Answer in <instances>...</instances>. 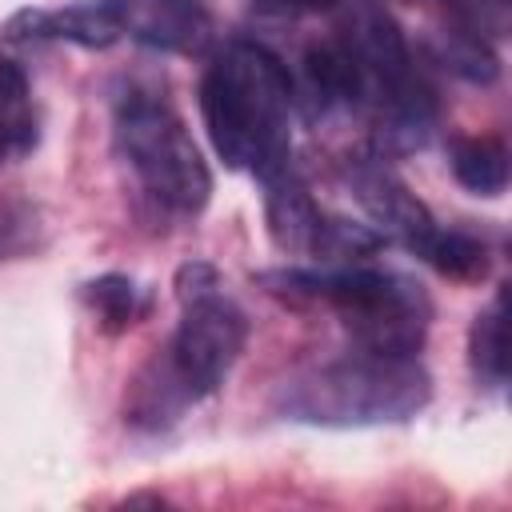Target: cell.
<instances>
[{"label": "cell", "mask_w": 512, "mask_h": 512, "mask_svg": "<svg viewBox=\"0 0 512 512\" xmlns=\"http://www.w3.org/2000/svg\"><path fill=\"white\" fill-rule=\"evenodd\" d=\"M180 308H184V316L168 340V352H172L176 368L184 372V380L200 392V400H208L212 392L224 388V380L232 376V368L244 352L248 316L224 292L196 296Z\"/></svg>", "instance_id": "cell-5"}, {"label": "cell", "mask_w": 512, "mask_h": 512, "mask_svg": "<svg viewBox=\"0 0 512 512\" xmlns=\"http://www.w3.org/2000/svg\"><path fill=\"white\" fill-rule=\"evenodd\" d=\"M124 36L176 56H196L212 40V12L204 0H120Z\"/></svg>", "instance_id": "cell-8"}, {"label": "cell", "mask_w": 512, "mask_h": 512, "mask_svg": "<svg viewBox=\"0 0 512 512\" xmlns=\"http://www.w3.org/2000/svg\"><path fill=\"white\" fill-rule=\"evenodd\" d=\"M348 184H352L360 208L368 212L372 228H380L388 236V244H400L416 256V248L428 240L436 220H432L428 204L384 164V156H364V160L348 164Z\"/></svg>", "instance_id": "cell-6"}, {"label": "cell", "mask_w": 512, "mask_h": 512, "mask_svg": "<svg viewBox=\"0 0 512 512\" xmlns=\"http://www.w3.org/2000/svg\"><path fill=\"white\" fill-rule=\"evenodd\" d=\"M268 296L284 304H328L356 352L376 356H416L432 324L428 292L396 272L376 264H320V268H268L252 276Z\"/></svg>", "instance_id": "cell-2"}, {"label": "cell", "mask_w": 512, "mask_h": 512, "mask_svg": "<svg viewBox=\"0 0 512 512\" xmlns=\"http://www.w3.org/2000/svg\"><path fill=\"white\" fill-rule=\"evenodd\" d=\"M436 60L468 84H492L500 76V56L492 52L488 36H480L472 28H452V32L444 28L436 36Z\"/></svg>", "instance_id": "cell-18"}, {"label": "cell", "mask_w": 512, "mask_h": 512, "mask_svg": "<svg viewBox=\"0 0 512 512\" xmlns=\"http://www.w3.org/2000/svg\"><path fill=\"white\" fill-rule=\"evenodd\" d=\"M0 136L8 144H16L20 156H28L36 148V140H40L32 96H28V76L8 56H0Z\"/></svg>", "instance_id": "cell-17"}, {"label": "cell", "mask_w": 512, "mask_h": 512, "mask_svg": "<svg viewBox=\"0 0 512 512\" xmlns=\"http://www.w3.org/2000/svg\"><path fill=\"white\" fill-rule=\"evenodd\" d=\"M172 288H176V300L188 304V300H196V296L220 292V272H216V264H208V260H184V264L176 268V276H172Z\"/></svg>", "instance_id": "cell-20"}, {"label": "cell", "mask_w": 512, "mask_h": 512, "mask_svg": "<svg viewBox=\"0 0 512 512\" xmlns=\"http://www.w3.org/2000/svg\"><path fill=\"white\" fill-rule=\"evenodd\" d=\"M116 152L136 172L144 196L172 216H200L212 196V172L176 108L144 88L116 100Z\"/></svg>", "instance_id": "cell-4"}, {"label": "cell", "mask_w": 512, "mask_h": 512, "mask_svg": "<svg viewBox=\"0 0 512 512\" xmlns=\"http://www.w3.org/2000/svg\"><path fill=\"white\" fill-rule=\"evenodd\" d=\"M348 0H252L256 12L264 16H320V12H336Z\"/></svg>", "instance_id": "cell-21"}, {"label": "cell", "mask_w": 512, "mask_h": 512, "mask_svg": "<svg viewBox=\"0 0 512 512\" xmlns=\"http://www.w3.org/2000/svg\"><path fill=\"white\" fill-rule=\"evenodd\" d=\"M304 116H328L340 108H364V76L340 36L316 40L300 56V96Z\"/></svg>", "instance_id": "cell-9"}, {"label": "cell", "mask_w": 512, "mask_h": 512, "mask_svg": "<svg viewBox=\"0 0 512 512\" xmlns=\"http://www.w3.org/2000/svg\"><path fill=\"white\" fill-rule=\"evenodd\" d=\"M504 304L508 296L500 288L468 328V364H472V376L488 388H500L508 380V308Z\"/></svg>", "instance_id": "cell-12"}, {"label": "cell", "mask_w": 512, "mask_h": 512, "mask_svg": "<svg viewBox=\"0 0 512 512\" xmlns=\"http://www.w3.org/2000/svg\"><path fill=\"white\" fill-rule=\"evenodd\" d=\"M200 404V392L184 380V372L176 368L168 344L156 348L128 380L124 388V424L140 436H160L168 428H176L192 408Z\"/></svg>", "instance_id": "cell-7"}, {"label": "cell", "mask_w": 512, "mask_h": 512, "mask_svg": "<svg viewBox=\"0 0 512 512\" xmlns=\"http://www.w3.org/2000/svg\"><path fill=\"white\" fill-rule=\"evenodd\" d=\"M120 36H124L120 0H72L64 8H48V40L104 52Z\"/></svg>", "instance_id": "cell-11"}, {"label": "cell", "mask_w": 512, "mask_h": 512, "mask_svg": "<svg viewBox=\"0 0 512 512\" xmlns=\"http://www.w3.org/2000/svg\"><path fill=\"white\" fill-rule=\"evenodd\" d=\"M432 400V376L416 356L352 352L288 376L276 392L284 420L312 428L404 424Z\"/></svg>", "instance_id": "cell-3"}, {"label": "cell", "mask_w": 512, "mask_h": 512, "mask_svg": "<svg viewBox=\"0 0 512 512\" xmlns=\"http://www.w3.org/2000/svg\"><path fill=\"white\" fill-rule=\"evenodd\" d=\"M200 116L228 168L264 180L292 164V76L264 44L232 40L208 60Z\"/></svg>", "instance_id": "cell-1"}, {"label": "cell", "mask_w": 512, "mask_h": 512, "mask_svg": "<svg viewBox=\"0 0 512 512\" xmlns=\"http://www.w3.org/2000/svg\"><path fill=\"white\" fill-rule=\"evenodd\" d=\"M384 248H388V236L380 228L348 220V216H324L316 244H312V256L320 264H368Z\"/></svg>", "instance_id": "cell-16"}, {"label": "cell", "mask_w": 512, "mask_h": 512, "mask_svg": "<svg viewBox=\"0 0 512 512\" xmlns=\"http://www.w3.org/2000/svg\"><path fill=\"white\" fill-rule=\"evenodd\" d=\"M44 244H48V228L36 200H28L24 192H4L0 196V260L36 256Z\"/></svg>", "instance_id": "cell-19"}, {"label": "cell", "mask_w": 512, "mask_h": 512, "mask_svg": "<svg viewBox=\"0 0 512 512\" xmlns=\"http://www.w3.org/2000/svg\"><path fill=\"white\" fill-rule=\"evenodd\" d=\"M452 176L472 196H500L508 188V144L500 136H460L452 144Z\"/></svg>", "instance_id": "cell-13"}, {"label": "cell", "mask_w": 512, "mask_h": 512, "mask_svg": "<svg viewBox=\"0 0 512 512\" xmlns=\"http://www.w3.org/2000/svg\"><path fill=\"white\" fill-rule=\"evenodd\" d=\"M416 256H420L428 268H436L440 276H448V280H464V284L484 280L488 268H492L488 244H484L480 236L460 232V228H440V224L428 232V240L416 248Z\"/></svg>", "instance_id": "cell-14"}, {"label": "cell", "mask_w": 512, "mask_h": 512, "mask_svg": "<svg viewBox=\"0 0 512 512\" xmlns=\"http://www.w3.org/2000/svg\"><path fill=\"white\" fill-rule=\"evenodd\" d=\"M128 504H164V496H128Z\"/></svg>", "instance_id": "cell-22"}, {"label": "cell", "mask_w": 512, "mask_h": 512, "mask_svg": "<svg viewBox=\"0 0 512 512\" xmlns=\"http://www.w3.org/2000/svg\"><path fill=\"white\" fill-rule=\"evenodd\" d=\"M264 184V224H268V240L288 252V256H312L316 232H320V204L312 200V192L304 188V180L288 168L272 172L260 180Z\"/></svg>", "instance_id": "cell-10"}, {"label": "cell", "mask_w": 512, "mask_h": 512, "mask_svg": "<svg viewBox=\"0 0 512 512\" xmlns=\"http://www.w3.org/2000/svg\"><path fill=\"white\" fill-rule=\"evenodd\" d=\"M88 312L96 316V324L108 332V336H120L128 332L144 312H148V292L124 276V272H104V276H92L84 288H80Z\"/></svg>", "instance_id": "cell-15"}]
</instances>
